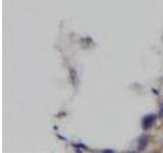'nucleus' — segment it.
Masks as SVG:
<instances>
[{"label":"nucleus","mask_w":163,"mask_h":153,"mask_svg":"<svg viewBox=\"0 0 163 153\" xmlns=\"http://www.w3.org/2000/svg\"><path fill=\"white\" fill-rule=\"evenodd\" d=\"M156 119H157V115L155 114L145 115L143 121H142V128H143V130L144 131L150 130L153 127V125L156 122Z\"/></svg>","instance_id":"obj_1"},{"label":"nucleus","mask_w":163,"mask_h":153,"mask_svg":"<svg viewBox=\"0 0 163 153\" xmlns=\"http://www.w3.org/2000/svg\"><path fill=\"white\" fill-rule=\"evenodd\" d=\"M148 141H149V139H148V137L145 136V135L140 137L139 142H138V149L140 150V151H142V150H144L146 148L148 145Z\"/></svg>","instance_id":"obj_2"},{"label":"nucleus","mask_w":163,"mask_h":153,"mask_svg":"<svg viewBox=\"0 0 163 153\" xmlns=\"http://www.w3.org/2000/svg\"><path fill=\"white\" fill-rule=\"evenodd\" d=\"M71 78L72 83H74V85H77L78 79H77V73H75V70L74 69H71Z\"/></svg>","instance_id":"obj_3"},{"label":"nucleus","mask_w":163,"mask_h":153,"mask_svg":"<svg viewBox=\"0 0 163 153\" xmlns=\"http://www.w3.org/2000/svg\"><path fill=\"white\" fill-rule=\"evenodd\" d=\"M72 146L75 147V148H84V149H88L87 148V146H85L84 144H72Z\"/></svg>","instance_id":"obj_4"},{"label":"nucleus","mask_w":163,"mask_h":153,"mask_svg":"<svg viewBox=\"0 0 163 153\" xmlns=\"http://www.w3.org/2000/svg\"><path fill=\"white\" fill-rule=\"evenodd\" d=\"M159 115L161 116V118H163V106L161 107V109H160V111H159Z\"/></svg>","instance_id":"obj_5"}]
</instances>
